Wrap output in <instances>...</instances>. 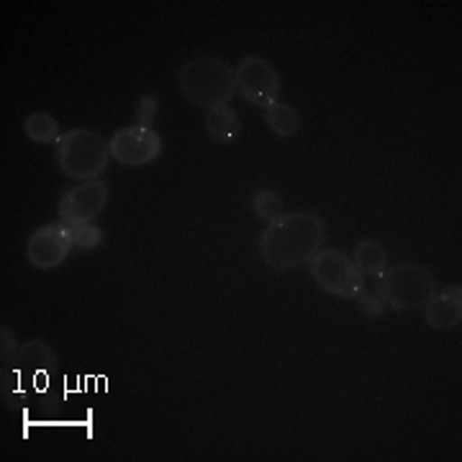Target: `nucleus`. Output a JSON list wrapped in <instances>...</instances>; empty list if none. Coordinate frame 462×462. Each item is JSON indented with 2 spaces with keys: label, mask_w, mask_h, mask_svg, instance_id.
<instances>
[{
  "label": "nucleus",
  "mask_w": 462,
  "mask_h": 462,
  "mask_svg": "<svg viewBox=\"0 0 462 462\" xmlns=\"http://www.w3.org/2000/svg\"><path fill=\"white\" fill-rule=\"evenodd\" d=\"M108 199H111L108 182H78V185L67 188L65 193L60 196V203H57L60 221L67 224V226H85V224H93V221L106 211Z\"/></svg>",
  "instance_id": "nucleus-7"
},
{
  "label": "nucleus",
  "mask_w": 462,
  "mask_h": 462,
  "mask_svg": "<svg viewBox=\"0 0 462 462\" xmlns=\"http://www.w3.org/2000/svg\"><path fill=\"white\" fill-rule=\"evenodd\" d=\"M234 78H236V93L257 108H267L275 100H281V72L260 54H249L239 60V65L234 67Z\"/></svg>",
  "instance_id": "nucleus-6"
},
{
  "label": "nucleus",
  "mask_w": 462,
  "mask_h": 462,
  "mask_svg": "<svg viewBox=\"0 0 462 462\" xmlns=\"http://www.w3.org/2000/svg\"><path fill=\"white\" fill-rule=\"evenodd\" d=\"M375 293L396 311H424V306L437 293V278L424 264L403 263L388 267L380 275Z\"/></svg>",
  "instance_id": "nucleus-4"
},
{
  "label": "nucleus",
  "mask_w": 462,
  "mask_h": 462,
  "mask_svg": "<svg viewBox=\"0 0 462 462\" xmlns=\"http://www.w3.org/2000/svg\"><path fill=\"white\" fill-rule=\"evenodd\" d=\"M72 229V245L75 249H98L103 245V229L96 224H85V226H69Z\"/></svg>",
  "instance_id": "nucleus-16"
},
{
  "label": "nucleus",
  "mask_w": 462,
  "mask_h": 462,
  "mask_svg": "<svg viewBox=\"0 0 462 462\" xmlns=\"http://www.w3.org/2000/svg\"><path fill=\"white\" fill-rule=\"evenodd\" d=\"M108 147H111V160H116L118 165L144 167L152 165L162 154L165 142L152 126L134 124L114 132V136L108 139Z\"/></svg>",
  "instance_id": "nucleus-8"
},
{
  "label": "nucleus",
  "mask_w": 462,
  "mask_h": 462,
  "mask_svg": "<svg viewBox=\"0 0 462 462\" xmlns=\"http://www.w3.org/2000/svg\"><path fill=\"white\" fill-rule=\"evenodd\" d=\"M264 121L270 126V132L275 136H296L300 132V116L291 106V103H282V100H275L273 106L264 108Z\"/></svg>",
  "instance_id": "nucleus-13"
},
{
  "label": "nucleus",
  "mask_w": 462,
  "mask_h": 462,
  "mask_svg": "<svg viewBox=\"0 0 462 462\" xmlns=\"http://www.w3.org/2000/svg\"><path fill=\"white\" fill-rule=\"evenodd\" d=\"M72 249V229L67 224H44L32 231L26 242V260L36 270H54L65 263Z\"/></svg>",
  "instance_id": "nucleus-9"
},
{
  "label": "nucleus",
  "mask_w": 462,
  "mask_h": 462,
  "mask_svg": "<svg viewBox=\"0 0 462 462\" xmlns=\"http://www.w3.org/2000/svg\"><path fill=\"white\" fill-rule=\"evenodd\" d=\"M309 267H311V278L316 285L329 296L355 300V296L363 291L365 275L346 252L321 247L311 257Z\"/></svg>",
  "instance_id": "nucleus-5"
},
{
  "label": "nucleus",
  "mask_w": 462,
  "mask_h": 462,
  "mask_svg": "<svg viewBox=\"0 0 462 462\" xmlns=\"http://www.w3.org/2000/svg\"><path fill=\"white\" fill-rule=\"evenodd\" d=\"M424 319L431 329L449 331L457 329L462 324V288L457 285H447L445 291H437L434 298L424 306Z\"/></svg>",
  "instance_id": "nucleus-10"
},
{
  "label": "nucleus",
  "mask_w": 462,
  "mask_h": 462,
  "mask_svg": "<svg viewBox=\"0 0 462 462\" xmlns=\"http://www.w3.org/2000/svg\"><path fill=\"white\" fill-rule=\"evenodd\" d=\"M18 349H21V345H18L16 331L8 329V327H3V329H0V355H3V367L16 360Z\"/></svg>",
  "instance_id": "nucleus-19"
},
{
  "label": "nucleus",
  "mask_w": 462,
  "mask_h": 462,
  "mask_svg": "<svg viewBox=\"0 0 462 462\" xmlns=\"http://www.w3.org/2000/svg\"><path fill=\"white\" fill-rule=\"evenodd\" d=\"M357 306H360V311H363L367 319H380V316L385 314V300L378 296V293H373V291H360L357 296Z\"/></svg>",
  "instance_id": "nucleus-18"
},
{
  "label": "nucleus",
  "mask_w": 462,
  "mask_h": 462,
  "mask_svg": "<svg viewBox=\"0 0 462 462\" xmlns=\"http://www.w3.org/2000/svg\"><path fill=\"white\" fill-rule=\"evenodd\" d=\"M324 239L327 221L321 216L314 211H293L264 226L257 252L270 270L288 273L311 263V257L324 247Z\"/></svg>",
  "instance_id": "nucleus-1"
},
{
  "label": "nucleus",
  "mask_w": 462,
  "mask_h": 462,
  "mask_svg": "<svg viewBox=\"0 0 462 462\" xmlns=\"http://www.w3.org/2000/svg\"><path fill=\"white\" fill-rule=\"evenodd\" d=\"M160 114V98L157 96H142L139 103H136V111H134V118H136V126H152L154 118Z\"/></svg>",
  "instance_id": "nucleus-17"
},
{
  "label": "nucleus",
  "mask_w": 462,
  "mask_h": 462,
  "mask_svg": "<svg viewBox=\"0 0 462 462\" xmlns=\"http://www.w3.org/2000/svg\"><path fill=\"white\" fill-rule=\"evenodd\" d=\"M352 260L357 264V270L363 275H375L380 278L388 270V252L380 245L378 239H360Z\"/></svg>",
  "instance_id": "nucleus-12"
},
{
  "label": "nucleus",
  "mask_w": 462,
  "mask_h": 462,
  "mask_svg": "<svg viewBox=\"0 0 462 462\" xmlns=\"http://www.w3.org/2000/svg\"><path fill=\"white\" fill-rule=\"evenodd\" d=\"M57 165L67 178L78 182L98 180L111 160L108 139L93 129H67L54 144Z\"/></svg>",
  "instance_id": "nucleus-3"
},
{
  "label": "nucleus",
  "mask_w": 462,
  "mask_h": 462,
  "mask_svg": "<svg viewBox=\"0 0 462 462\" xmlns=\"http://www.w3.org/2000/svg\"><path fill=\"white\" fill-rule=\"evenodd\" d=\"M249 206H252V211L263 218L264 224H273V221H278L282 214H285V203L282 199L275 193V190H270V188H260L252 200H249Z\"/></svg>",
  "instance_id": "nucleus-15"
},
{
  "label": "nucleus",
  "mask_w": 462,
  "mask_h": 462,
  "mask_svg": "<svg viewBox=\"0 0 462 462\" xmlns=\"http://www.w3.org/2000/svg\"><path fill=\"white\" fill-rule=\"evenodd\" d=\"M23 134L33 144H57L65 132L60 129L54 116H50L47 111H33L23 118Z\"/></svg>",
  "instance_id": "nucleus-14"
},
{
  "label": "nucleus",
  "mask_w": 462,
  "mask_h": 462,
  "mask_svg": "<svg viewBox=\"0 0 462 462\" xmlns=\"http://www.w3.org/2000/svg\"><path fill=\"white\" fill-rule=\"evenodd\" d=\"M206 132L218 144H229V142H234L242 134V118L231 108V103L216 106L206 116Z\"/></svg>",
  "instance_id": "nucleus-11"
},
{
  "label": "nucleus",
  "mask_w": 462,
  "mask_h": 462,
  "mask_svg": "<svg viewBox=\"0 0 462 462\" xmlns=\"http://www.w3.org/2000/svg\"><path fill=\"white\" fill-rule=\"evenodd\" d=\"M178 88H180L182 98L199 108L211 111L216 106H226L236 96L234 67L218 57L200 54L180 67Z\"/></svg>",
  "instance_id": "nucleus-2"
}]
</instances>
